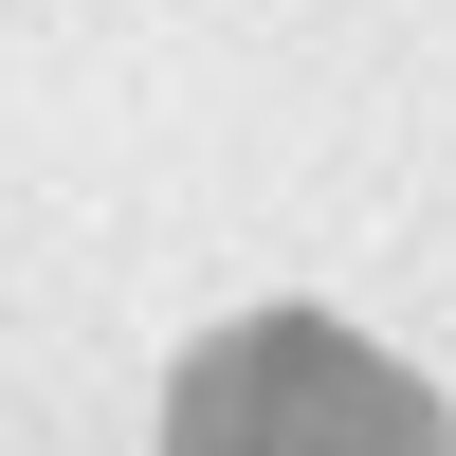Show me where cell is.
Wrapping results in <instances>:
<instances>
[{"label":"cell","mask_w":456,"mask_h":456,"mask_svg":"<svg viewBox=\"0 0 456 456\" xmlns=\"http://www.w3.org/2000/svg\"><path fill=\"white\" fill-rule=\"evenodd\" d=\"M165 456H456V420L347 311H238L165 365Z\"/></svg>","instance_id":"obj_1"}]
</instances>
